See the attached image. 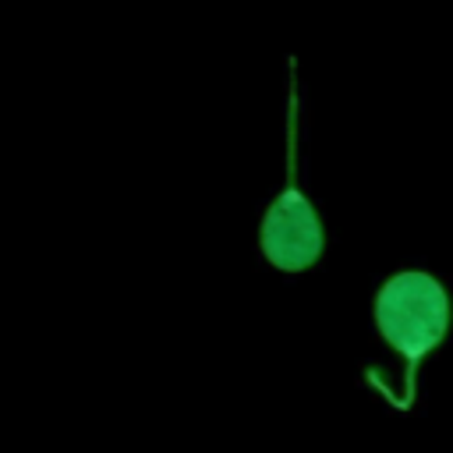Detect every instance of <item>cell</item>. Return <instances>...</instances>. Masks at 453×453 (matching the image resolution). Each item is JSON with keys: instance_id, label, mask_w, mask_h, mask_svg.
Returning a JSON list of instances; mask_svg holds the SVG:
<instances>
[{"instance_id": "1", "label": "cell", "mask_w": 453, "mask_h": 453, "mask_svg": "<svg viewBox=\"0 0 453 453\" xmlns=\"http://www.w3.org/2000/svg\"><path fill=\"white\" fill-rule=\"evenodd\" d=\"M304 131H308V96L297 74V57H287V110H283V184L265 202L258 226H255V251L258 258L283 273L297 276L322 262L329 248L326 219L308 195L304 173Z\"/></svg>"}, {"instance_id": "2", "label": "cell", "mask_w": 453, "mask_h": 453, "mask_svg": "<svg viewBox=\"0 0 453 453\" xmlns=\"http://www.w3.org/2000/svg\"><path fill=\"white\" fill-rule=\"evenodd\" d=\"M372 329L382 347L393 350L400 386L393 396L396 411H411L418 400L421 368L449 340L453 329V294L446 276L425 265H400L379 280L368 301Z\"/></svg>"}]
</instances>
